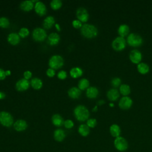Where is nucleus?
<instances>
[{"label":"nucleus","instance_id":"obj_1","mask_svg":"<svg viewBox=\"0 0 152 152\" xmlns=\"http://www.w3.org/2000/svg\"><path fill=\"white\" fill-rule=\"evenodd\" d=\"M97 28L92 24H84L81 27V34L87 38L91 39L96 37L97 34Z\"/></svg>","mask_w":152,"mask_h":152},{"label":"nucleus","instance_id":"obj_2","mask_svg":"<svg viewBox=\"0 0 152 152\" xmlns=\"http://www.w3.org/2000/svg\"><path fill=\"white\" fill-rule=\"evenodd\" d=\"M76 119L80 121H84L89 117V112L86 107L83 105H78L75 107L74 110Z\"/></svg>","mask_w":152,"mask_h":152},{"label":"nucleus","instance_id":"obj_3","mask_svg":"<svg viewBox=\"0 0 152 152\" xmlns=\"http://www.w3.org/2000/svg\"><path fill=\"white\" fill-rule=\"evenodd\" d=\"M127 43L128 45L132 47H138L142 43V37L135 33H130L127 37Z\"/></svg>","mask_w":152,"mask_h":152},{"label":"nucleus","instance_id":"obj_4","mask_svg":"<svg viewBox=\"0 0 152 152\" xmlns=\"http://www.w3.org/2000/svg\"><path fill=\"white\" fill-rule=\"evenodd\" d=\"M0 123L4 126L10 127L13 124V118L11 115L7 112H0Z\"/></svg>","mask_w":152,"mask_h":152},{"label":"nucleus","instance_id":"obj_5","mask_svg":"<svg viewBox=\"0 0 152 152\" xmlns=\"http://www.w3.org/2000/svg\"><path fill=\"white\" fill-rule=\"evenodd\" d=\"M64 65V60L60 55H55L52 56L49 61V65L50 68L58 69Z\"/></svg>","mask_w":152,"mask_h":152},{"label":"nucleus","instance_id":"obj_6","mask_svg":"<svg viewBox=\"0 0 152 152\" xmlns=\"http://www.w3.org/2000/svg\"><path fill=\"white\" fill-rule=\"evenodd\" d=\"M114 145L115 148L120 151H125L127 150L128 144L127 141L122 137H118L114 141Z\"/></svg>","mask_w":152,"mask_h":152},{"label":"nucleus","instance_id":"obj_7","mask_svg":"<svg viewBox=\"0 0 152 152\" xmlns=\"http://www.w3.org/2000/svg\"><path fill=\"white\" fill-rule=\"evenodd\" d=\"M112 46L113 49L117 51H121L125 49L126 46V40L122 37L119 36L115 38L112 42Z\"/></svg>","mask_w":152,"mask_h":152},{"label":"nucleus","instance_id":"obj_8","mask_svg":"<svg viewBox=\"0 0 152 152\" xmlns=\"http://www.w3.org/2000/svg\"><path fill=\"white\" fill-rule=\"evenodd\" d=\"M46 37V33L43 28H36L33 31V37L36 41H43Z\"/></svg>","mask_w":152,"mask_h":152},{"label":"nucleus","instance_id":"obj_9","mask_svg":"<svg viewBox=\"0 0 152 152\" xmlns=\"http://www.w3.org/2000/svg\"><path fill=\"white\" fill-rule=\"evenodd\" d=\"M132 104V99L128 96H124L119 102V106L123 110L129 109Z\"/></svg>","mask_w":152,"mask_h":152},{"label":"nucleus","instance_id":"obj_10","mask_svg":"<svg viewBox=\"0 0 152 152\" xmlns=\"http://www.w3.org/2000/svg\"><path fill=\"white\" fill-rule=\"evenodd\" d=\"M129 59L134 64H140L142 59V54L137 49L132 50L129 53Z\"/></svg>","mask_w":152,"mask_h":152},{"label":"nucleus","instance_id":"obj_11","mask_svg":"<svg viewBox=\"0 0 152 152\" xmlns=\"http://www.w3.org/2000/svg\"><path fill=\"white\" fill-rule=\"evenodd\" d=\"M77 17L80 21L86 22L88 20V14L87 10L83 7H80L77 10Z\"/></svg>","mask_w":152,"mask_h":152},{"label":"nucleus","instance_id":"obj_12","mask_svg":"<svg viewBox=\"0 0 152 152\" xmlns=\"http://www.w3.org/2000/svg\"><path fill=\"white\" fill-rule=\"evenodd\" d=\"M29 82L25 78H22L18 80L16 83V88L18 91L26 90L29 87Z\"/></svg>","mask_w":152,"mask_h":152},{"label":"nucleus","instance_id":"obj_13","mask_svg":"<svg viewBox=\"0 0 152 152\" xmlns=\"http://www.w3.org/2000/svg\"><path fill=\"white\" fill-rule=\"evenodd\" d=\"M34 9L36 13L40 15H43L45 14L46 12V8L45 5L40 1L36 2L34 6Z\"/></svg>","mask_w":152,"mask_h":152},{"label":"nucleus","instance_id":"obj_14","mask_svg":"<svg viewBox=\"0 0 152 152\" xmlns=\"http://www.w3.org/2000/svg\"><path fill=\"white\" fill-rule=\"evenodd\" d=\"M27 127V122L22 119L17 121L14 124V128L17 131H23L25 130Z\"/></svg>","mask_w":152,"mask_h":152},{"label":"nucleus","instance_id":"obj_15","mask_svg":"<svg viewBox=\"0 0 152 152\" xmlns=\"http://www.w3.org/2000/svg\"><path fill=\"white\" fill-rule=\"evenodd\" d=\"M107 97L110 101H115L119 97V93L116 88H111L107 93Z\"/></svg>","mask_w":152,"mask_h":152},{"label":"nucleus","instance_id":"obj_16","mask_svg":"<svg viewBox=\"0 0 152 152\" xmlns=\"http://www.w3.org/2000/svg\"><path fill=\"white\" fill-rule=\"evenodd\" d=\"M7 40L10 43L15 45L19 43L20 42V36L16 33H11L8 34Z\"/></svg>","mask_w":152,"mask_h":152},{"label":"nucleus","instance_id":"obj_17","mask_svg":"<svg viewBox=\"0 0 152 152\" xmlns=\"http://www.w3.org/2000/svg\"><path fill=\"white\" fill-rule=\"evenodd\" d=\"M60 40L59 35L56 33H52L50 34L48 38V43L51 45H56Z\"/></svg>","mask_w":152,"mask_h":152},{"label":"nucleus","instance_id":"obj_18","mask_svg":"<svg viewBox=\"0 0 152 152\" xmlns=\"http://www.w3.org/2000/svg\"><path fill=\"white\" fill-rule=\"evenodd\" d=\"M110 133L113 137H118L121 134V128L117 124H113L110 126L109 128Z\"/></svg>","mask_w":152,"mask_h":152},{"label":"nucleus","instance_id":"obj_19","mask_svg":"<svg viewBox=\"0 0 152 152\" xmlns=\"http://www.w3.org/2000/svg\"><path fill=\"white\" fill-rule=\"evenodd\" d=\"M99 94L98 89L94 87H90L87 89L86 95L88 98L94 99L96 98Z\"/></svg>","mask_w":152,"mask_h":152},{"label":"nucleus","instance_id":"obj_20","mask_svg":"<svg viewBox=\"0 0 152 152\" xmlns=\"http://www.w3.org/2000/svg\"><path fill=\"white\" fill-rule=\"evenodd\" d=\"M53 137L56 141L61 142V141H62L64 140V139L65 138V132L62 129H57L54 132Z\"/></svg>","mask_w":152,"mask_h":152},{"label":"nucleus","instance_id":"obj_21","mask_svg":"<svg viewBox=\"0 0 152 152\" xmlns=\"http://www.w3.org/2000/svg\"><path fill=\"white\" fill-rule=\"evenodd\" d=\"M118 32L121 37H124L129 32V26L126 24H121L118 28Z\"/></svg>","mask_w":152,"mask_h":152},{"label":"nucleus","instance_id":"obj_22","mask_svg":"<svg viewBox=\"0 0 152 152\" xmlns=\"http://www.w3.org/2000/svg\"><path fill=\"white\" fill-rule=\"evenodd\" d=\"M52 121L53 124L56 126H61L64 124L63 118L58 114H55L52 116Z\"/></svg>","mask_w":152,"mask_h":152},{"label":"nucleus","instance_id":"obj_23","mask_svg":"<svg viewBox=\"0 0 152 152\" xmlns=\"http://www.w3.org/2000/svg\"><path fill=\"white\" fill-rule=\"evenodd\" d=\"M33 5L32 1H24L20 4V8L25 11H28L33 8Z\"/></svg>","mask_w":152,"mask_h":152},{"label":"nucleus","instance_id":"obj_24","mask_svg":"<svg viewBox=\"0 0 152 152\" xmlns=\"http://www.w3.org/2000/svg\"><path fill=\"white\" fill-rule=\"evenodd\" d=\"M68 95L72 99L78 98L81 94L80 90L77 87H72L68 91Z\"/></svg>","mask_w":152,"mask_h":152},{"label":"nucleus","instance_id":"obj_25","mask_svg":"<svg viewBox=\"0 0 152 152\" xmlns=\"http://www.w3.org/2000/svg\"><path fill=\"white\" fill-rule=\"evenodd\" d=\"M55 23V19L52 16L47 17L43 21V27L45 28H50Z\"/></svg>","mask_w":152,"mask_h":152},{"label":"nucleus","instance_id":"obj_26","mask_svg":"<svg viewBox=\"0 0 152 152\" xmlns=\"http://www.w3.org/2000/svg\"><path fill=\"white\" fill-rule=\"evenodd\" d=\"M137 69L140 73H141L142 74H145L147 72H148L150 68H149L148 65L147 64L141 62L138 64Z\"/></svg>","mask_w":152,"mask_h":152},{"label":"nucleus","instance_id":"obj_27","mask_svg":"<svg viewBox=\"0 0 152 152\" xmlns=\"http://www.w3.org/2000/svg\"><path fill=\"white\" fill-rule=\"evenodd\" d=\"M78 132L82 136L86 137L90 133V128L87 125L81 124L78 128Z\"/></svg>","mask_w":152,"mask_h":152},{"label":"nucleus","instance_id":"obj_28","mask_svg":"<svg viewBox=\"0 0 152 152\" xmlns=\"http://www.w3.org/2000/svg\"><path fill=\"white\" fill-rule=\"evenodd\" d=\"M83 74L82 69L79 67L72 68L70 70V75L73 78H77Z\"/></svg>","mask_w":152,"mask_h":152},{"label":"nucleus","instance_id":"obj_29","mask_svg":"<svg viewBox=\"0 0 152 152\" xmlns=\"http://www.w3.org/2000/svg\"><path fill=\"white\" fill-rule=\"evenodd\" d=\"M119 91L120 93L124 95V96H126L128 95L131 92V88L130 87L126 84H124L120 86L119 87Z\"/></svg>","mask_w":152,"mask_h":152},{"label":"nucleus","instance_id":"obj_30","mask_svg":"<svg viewBox=\"0 0 152 152\" xmlns=\"http://www.w3.org/2000/svg\"><path fill=\"white\" fill-rule=\"evenodd\" d=\"M42 80L38 78H34L31 80V85L34 89H40L42 87Z\"/></svg>","mask_w":152,"mask_h":152},{"label":"nucleus","instance_id":"obj_31","mask_svg":"<svg viewBox=\"0 0 152 152\" xmlns=\"http://www.w3.org/2000/svg\"><path fill=\"white\" fill-rule=\"evenodd\" d=\"M89 86V81L86 78H83L78 83V88L80 90H85Z\"/></svg>","mask_w":152,"mask_h":152},{"label":"nucleus","instance_id":"obj_32","mask_svg":"<svg viewBox=\"0 0 152 152\" xmlns=\"http://www.w3.org/2000/svg\"><path fill=\"white\" fill-rule=\"evenodd\" d=\"M62 5V2L60 0H52L50 2V6L53 10H58Z\"/></svg>","mask_w":152,"mask_h":152},{"label":"nucleus","instance_id":"obj_33","mask_svg":"<svg viewBox=\"0 0 152 152\" xmlns=\"http://www.w3.org/2000/svg\"><path fill=\"white\" fill-rule=\"evenodd\" d=\"M10 22L7 18L6 17H1L0 18V27L2 28H7L9 26Z\"/></svg>","mask_w":152,"mask_h":152},{"label":"nucleus","instance_id":"obj_34","mask_svg":"<svg viewBox=\"0 0 152 152\" xmlns=\"http://www.w3.org/2000/svg\"><path fill=\"white\" fill-rule=\"evenodd\" d=\"M28 34H29V30L26 27L21 28L20 30L18 33V35L21 37H25L27 36H28Z\"/></svg>","mask_w":152,"mask_h":152},{"label":"nucleus","instance_id":"obj_35","mask_svg":"<svg viewBox=\"0 0 152 152\" xmlns=\"http://www.w3.org/2000/svg\"><path fill=\"white\" fill-rule=\"evenodd\" d=\"M121 80L118 77L113 78L111 81V84L112 86H113L114 87H119L121 85Z\"/></svg>","mask_w":152,"mask_h":152},{"label":"nucleus","instance_id":"obj_36","mask_svg":"<svg viewBox=\"0 0 152 152\" xmlns=\"http://www.w3.org/2000/svg\"><path fill=\"white\" fill-rule=\"evenodd\" d=\"M96 124H97V121L95 119H93V118L89 119L87 121V125L89 128H94L95 127Z\"/></svg>","mask_w":152,"mask_h":152},{"label":"nucleus","instance_id":"obj_37","mask_svg":"<svg viewBox=\"0 0 152 152\" xmlns=\"http://www.w3.org/2000/svg\"><path fill=\"white\" fill-rule=\"evenodd\" d=\"M64 126L66 128H71L73 127L74 126V123L73 122L71 121V120H69V119H67L65 121H64Z\"/></svg>","mask_w":152,"mask_h":152},{"label":"nucleus","instance_id":"obj_38","mask_svg":"<svg viewBox=\"0 0 152 152\" xmlns=\"http://www.w3.org/2000/svg\"><path fill=\"white\" fill-rule=\"evenodd\" d=\"M72 26L75 28H80L82 27V24L80 20H75L72 21Z\"/></svg>","mask_w":152,"mask_h":152},{"label":"nucleus","instance_id":"obj_39","mask_svg":"<svg viewBox=\"0 0 152 152\" xmlns=\"http://www.w3.org/2000/svg\"><path fill=\"white\" fill-rule=\"evenodd\" d=\"M67 76V74H66V72L65 71H61L58 72V77L59 78V79H61V80H63V79H65Z\"/></svg>","mask_w":152,"mask_h":152},{"label":"nucleus","instance_id":"obj_40","mask_svg":"<svg viewBox=\"0 0 152 152\" xmlns=\"http://www.w3.org/2000/svg\"><path fill=\"white\" fill-rule=\"evenodd\" d=\"M55 70L52 68H49L46 71V74L50 77H53L55 75Z\"/></svg>","mask_w":152,"mask_h":152},{"label":"nucleus","instance_id":"obj_41","mask_svg":"<svg viewBox=\"0 0 152 152\" xmlns=\"http://www.w3.org/2000/svg\"><path fill=\"white\" fill-rule=\"evenodd\" d=\"M31 75L32 74L30 71H26L24 72V78L26 80L29 79L31 77Z\"/></svg>","mask_w":152,"mask_h":152},{"label":"nucleus","instance_id":"obj_42","mask_svg":"<svg viewBox=\"0 0 152 152\" xmlns=\"http://www.w3.org/2000/svg\"><path fill=\"white\" fill-rule=\"evenodd\" d=\"M6 77L5 71H4L2 69L0 68V80H4Z\"/></svg>","mask_w":152,"mask_h":152},{"label":"nucleus","instance_id":"obj_43","mask_svg":"<svg viewBox=\"0 0 152 152\" xmlns=\"http://www.w3.org/2000/svg\"><path fill=\"white\" fill-rule=\"evenodd\" d=\"M5 97V94L3 92L0 91V100L3 99Z\"/></svg>","mask_w":152,"mask_h":152},{"label":"nucleus","instance_id":"obj_44","mask_svg":"<svg viewBox=\"0 0 152 152\" xmlns=\"http://www.w3.org/2000/svg\"><path fill=\"white\" fill-rule=\"evenodd\" d=\"M5 74H6V76L7 75H10L11 74V72L10 70H8V71H5Z\"/></svg>","mask_w":152,"mask_h":152},{"label":"nucleus","instance_id":"obj_45","mask_svg":"<svg viewBox=\"0 0 152 152\" xmlns=\"http://www.w3.org/2000/svg\"><path fill=\"white\" fill-rule=\"evenodd\" d=\"M103 103H104V102L103 100H100V101H99V102H98V104H100V105L103 104Z\"/></svg>","mask_w":152,"mask_h":152},{"label":"nucleus","instance_id":"obj_46","mask_svg":"<svg viewBox=\"0 0 152 152\" xmlns=\"http://www.w3.org/2000/svg\"><path fill=\"white\" fill-rule=\"evenodd\" d=\"M55 27H56V28H57V30H60V27H59V24H55Z\"/></svg>","mask_w":152,"mask_h":152},{"label":"nucleus","instance_id":"obj_47","mask_svg":"<svg viewBox=\"0 0 152 152\" xmlns=\"http://www.w3.org/2000/svg\"><path fill=\"white\" fill-rule=\"evenodd\" d=\"M97 106H96L94 108H93V111H96V110H97Z\"/></svg>","mask_w":152,"mask_h":152},{"label":"nucleus","instance_id":"obj_48","mask_svg":"<svg viewBox=\"0 0 152 152\" xmlns=\"http://www.w3.org/2000/svg\"><path fill=\"white\" fill-rule=\"evenodd\" d=\"M109 106H112V107L114 106V105H113V103H110V104H109Z\"/></svg>","mask_w":152,"mask_h":152}]
</instances>
